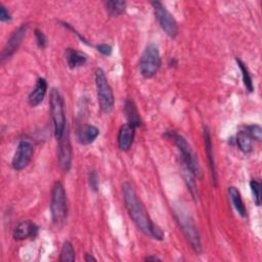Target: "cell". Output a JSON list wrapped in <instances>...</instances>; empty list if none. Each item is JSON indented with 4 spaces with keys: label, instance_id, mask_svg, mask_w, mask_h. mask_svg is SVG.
I'll list each match as a JSON object with an SVG mask.
<instances>
[{
    "label": "cell",
    "instance_id": "1",
    "mask_svg": "<svg viewBox=\"0 0 262 262\" xmlns=\"http://www.w3.org/2000/svg\"><path fill=\"white\" fill-rule=\"evenodd\" d=\"M122 191L126 209L136 227L145 235L159 241L163 239V230L151 221L145 207L138 199L133 186L129 182H125L122 186Z\"/></svg>",
    "mask_w": 262,
    "mask_h": 262
},
{
    "label": "cell",
    "instance_id": "2",
    "mask_svg": "<svg viewBox=\"0 0 262 262\" xmlns=\"http://www.w3.org/2000/svg\"><path fill=\"white\" fill-rule=\"evenodd\" d=\"M50 115L53 122V132L56 139H59L68 127L63 98L56 88H52L50 91Z\"/></svg>",
    "mask_w": 262,
    "mask_h": 262
},
{
    "label": "cell",
    "instance_id": "3",
    "mask_svg": "<svg viewBox=\"0 0 262 262\" xmlns=\"http://www.w3.org/2000/svg\"><path fill=\"white\" fill-rule=\"evenodd\" d=\"M165 137L173 140V142L177 146V148L180 152L181 164L188 167L190 169V171L195 175V177H200L201 176L200 164H199L198 159H196L195 155L193 154L189 143L186 141V139L182 135H179L174 131H167L165 133Z\"/></svg>",
    "mask_w": 262,
    "mask_h": 262
},
{
    "label": "cell",
    "instance_id": "4",
    "mask_svg": "<svg viewBox=\"0 0 262 262\" xmlns=\"http://www.w3.org/2000/svg\"><path fill=\"white\" fill-rule=\"evenodd\" d=\"M50 213L51 219L55 225L64 222L68 215L67 194L64 187L60 181H56L51 190L50 199Z\"/></svg>",
    "mask_w": 262,
    "mask_h": 262
},
{
    "label": "cell",
    "instance_id": "5",
    "mask_svg": "<svg viewBox=\"0 0 262 262\" xmlns=\"http://www.w3.org/2000/svg\"><path fill=\"white\" fill-rule=\"evenodd\" d=\"M95 86L100 110L104 114H110L114 108L115 98L105 73L100 68L95 71Z\"/></svg>",
    "mask_w": 262,
    "mask_h": 262
},
{
    "label": "cell",
    "instance_id": "6",
    "mask_svg": "<svg viewBox=\"0 0 262 262\" xmlns=\"http://www.w3.org/2000/svg\"><path fill=\"white\" fill-rule=\"evenodd\" d=\"M175 217L181 228V231L183 232L184 236L190 244V247L196 254H200L202 252L201 238L192 218L190 217L189 214H187L181 209L175 211Z\"/></svg>",
    "mask_w": 262,
    "mask_h": 262
},
{
    "label": "cell",
    "instance_id": "7",
    "mask_svg": "<svg viewBox=\"0 0 262 262\" xmlns=\"http://www.w3.org/2000/svg\"><path fill=\"white\" fill-rule=\"evenodd\" d=\"M161 67V55L159 48L156 44H148L143 50L140 61L139 71L143 78H152Z\"/></svg>",
    "mask_w": 262,
    "mask_h": 262
},
{
    "label": "cell",
    "instance_id": "8",
    "mask_svg": "<svg viewBox=\"0 0 262 262\" xmlns=\"http://www.w3.org/2000/svg\"><path fill=\"white\" fill-rule=\"evenodd\" d=\"M151 5L154 8L156 18L158 19L163 31L170 38H175L178 34V26L173 15L160 1H152Z\"/></svg>",
    "mask_w": 262,
    "mask_h": 262
},
{
    "label": "cell",
    "instance_id": "9",
    "mask_svg": "<svg viewBox=\"0 0 262 262\" xmlns=\"http://www.w3.org/2000/svg\"><path fill=\"white\" fill-rule=\"evenodd\" d=\"M33 155H34L33 141L27 137L20 139L11 161L12 168L16 171L25 169L31 162Z\"/></svg>",
    "mask_w": 262,
    "mask_h": 262
},
{
    "label": "cell",
    "instance_id": "10",
    "mask_svg": "<svg viewBox=\"0 0 262 262\" xmlns=\"http://www.w3.org/2000/svg\"><path fill=\"white\" fill-rule=\"evenodd\" d=\"M28 30V25L27 24H23L21 26H19L17 29H15L13 31V33L10 35L9 39L7 40L2 53H1V61L4 62L5 59L9 58L10 56L13 55V53L18 49L19 45L21 44L26 33Z\"/></svg>",
    "mask_w": 262,
    "mask_h": 262
},
{
    "label": "cell",
    "instance_id": "11",
    "mask_svg": "<svg viewBox=\"0 0 262 262\" xmlns=\"http://www.w3.org/2000/svg\"><path fill=\"white\" fill-rule=\"evenodd\" d=\"M58 141V162L60 168L68 172L71 168L72 165V145H71V140H70V133H69V128L64 130L63 134Z\"/></svg>",
    "mask_w": 262,
    "mask_h": 262
},
{
    "label": "cell",
    "instance_id": "12",
    "mask_svg": "<svg viewBox=\"0 0 262 262\" xmlns=\"http://www.w3.org/2000/svg\"><path fill=\"white\" fill-rule=\"evenodd\" d=\"M134 137H135V127L128 123L122 125L117 137L118 147L123 151L129 150L133 144Z\"/></svg>",
    "mask_w": 262,
    "mask_h": 262
},
{
    "label": "cell",
    "instance_id": "13",
    "mask_svg": "<svg viewBox=\"0 0 262 262\" xmlns=\"http://www.w3.org/2000/svg\"><path fill=\"white\" fill-rule=\"evenodd\" d=\"M38 226L31 220L21 221L13 230V238L16 241H23L28 237H35L38 234Z\"/></svg>",
    "mask_w": 262,
    "mask_h": 262
},
{
    "label": "cell",
    "instance_id": "14",
    "mask_svg": "<svg viewBox=\"0 0 262 262\" xmlns=\"http://www.w3.org/2000/svg\"><path fill=\"white\" fill-rule=\"evenodd\" d=\"M47 92V82L44 78H39L36 81L35 87L33 88L32 92L30 93L29 97H28V102L31 106H37L38 104H40Z\"/></svg>",
    "mask_w": 262,
    "mask_h": 262
},
{
    "label": "cell",
    "instance_id": "15",
    "mask_svg": "<svg viewBox=\"0 0 262 262\" xmlns=\"http://www.w3.org/2000/svg\"><path fill=\"white\" fill-rule=\"evenodd\" d=\"M204 142H205V149H206V155L208 159V165L211 171L212 179L215 185H217V172H216V167H215V161H214V156H213V147H212V140H211V134L210 130L207 126L204 127Z\"/></svg>",
    "mask_w": 262,
    "mask_h": 262
},
{
    "label": "cell",
    "instance_id": "16",
    "mask_svg": "<svg viewBox=\"0 0 262 262\" xmlns=\"http://www.w3.org/2000/svg\"><path fill=\"white\" fill-rule=\"evenodd\" d=\"M99 135V129L93 125H82L77 132V139L80 144L88 145Z\"/></svg>",
    "mask_w": 262,
    "mask_h": 262
},
{
    "label": "cell",
    "instance_id": "17",
    "mask_svg": "<svg viewBox=\"0 0 262 262\" xmlns=\"http://www.w3.org/2000/svg\"><path fill=\"white\" fill-rule=\"evenodd\" d=\"M66 59L68 62V66L71 69H77L82 66H84L87 61V55L81 51H78L73 48H67L66 52Z\"/></svg>",
    "mask_w": 262,
    "mask_h": 262
},
{
    "label": "cell",
    "instance_id": "18",
    "mask_svg": "<svg viewBox=\"0 0 262 262\" xmlns=\"http://www.w3.org/2000/svg\"><path fill=\"white\" fill-rule=\"evenodd\" d=\"M124 113L128 120V124L134 126L135 128L141 126V119H140L138 110L136 107L135 102L131 98L126 99L125 106H124Z\"/></svg>",
    "mask_w": 262,
    "mask_h": 262
},
{
    "label": "cell",
    "instance_id": "19",
    "mask_svg": "<svg viewBox=\"0 0 262 262\" xmlns=\"http://www.w3.org/2000/svg\"><path fill=\"white\" fill-rule=\"evenodd\" d=\"M227 191H228V196L230 199V202H231L233 208L235 209V211L237 212V214L239 216H242L243 218L247 217V209L243 203V200H242L238 189L234 186H229Z\"/></svg>",
    "mask_w": 262,
    "mask_h": 262
},
{
    "label": "cell",
    "instance_id": "20",
    "mask_svg": "<svg viewBox=\"0 0 262 262\" xmlns=\"http://www.w3.org/2000/svg\"><path fill=\"white\" fill-rule=\"evenodd\" d=\"M181 167H182V175H183L184 181H185L192 198L194 200H198L199 192H198V186H196V183H195V175L185 165L181 164Z\"/></svg>",
    "mask_w": 262,
    "mask_h": 262
},
{
    "label": "cell",
    "instance_id": "21",
    "mask_svg": "<svg viewBox=\"0 0 262 262\" xmlns=\"http://www.w3.org/2000/svg\"><path fill=\"white\" fill-rule=\"evenodd\" d=\"M236 143L238 145V148L245 152H251L253 149V139L251 138V136L247 133V131L245 129H242L237 132L236 134Z\"/></svg>",
    "mask_w": 262,
    "mask_h": 262
},
{
    "label": "cell",
    "instance_id": "22",
    "mask_svg": "<svg viewBox=\"0 0 262 262\" xmlns=\"http://www.w3.org/2000/svg\"><path fill=\"white\" fill-rule=\"evenodd\" d=\"M104 6H105V9L107 10L108 14L114 17L123 14L126 10V2L125 1L111 0V1L104 2Z\"/></svg>",
    "mask_w": 262,
    "mask_h": 262
},
{
    "label": "cell",
    "instance_id": "23",
    "mask_svg": "<svg viewBox=\"0 0 262 262\" xmlns=\"http://www.w3.org/2000/svg\"><path fill=\"white\" fill-rule=\"evenodd\" d=\"M75 259H76L75 250H74L72 244L69 241H66L62 244L58 261L59 262H73V261H75Z\"/></svg>",
    "mask_w": 262,
    "mask_h": 262
},
{
    "label": "cell",
    "instance_id": "24",
    "mask_svg": "<svg viewBox=\"0 0 262 262\" xmlns=\"http://www.w3.org/2000/svg\"><path fill=\"white\" fill-rule=\"evenodd\" d=\"M235 61L242 72V77H243V82H244V85L246 87V89L248 90V92H253L254 91V86H253V82H252V77L250 75V72L247 68V66L238 58H235Z\"/></svg>",
    "mask_w": 262,
    "mask_h": 262
},
{
    "label": "cell",
    "instance_id": "25",
    "mask_svg": "<svg viewBox=\"0 0 262 262\" xmlns=\"http://www.w3.org/2000/svg\"><path fill=\"white\" fill-rule=\"evenodd\" d=\"M244 129L247 131V133L251 136V138L253 140L261 141V139H262V128L259 125H257V124L248 125V126H245Z\"/></svg>",
    "mask_w": 262,
    "mask_h": 262
},
{
    "label": "cell",
    "instance_id": "26",
    "mask_svg": "<svg viewBox=\"0 0 262 262\" xmlns=\"http://www.w3.org/2000/svg\"><path fill=\"white\" fill-rule=\"evenodd\" d=\"M250 187L253 194V200L256 206H260L261 204V184L257 180H251Z\"/></svg>",
    "mask_w": 262,
    "mask_h": 262
},
{
    "label": "cell",
    "instance_id": "27",
    "mask_svg": "<svg viewBox=\"0 0 262 262\" xmlns=\"http://www.w3.org/2000/svg\"><path fill=\"white\" fill-rule=\"evenodd\" d=\"M35 38H36V42H37V45L39 46V48L44 49L47 46L46 36L44 35V33L41 30H39V29L35 30Z\"/></svg>",
    "mask_w": 262,
    "mask_h": 262
},
{
    "label": "cell",
    "instance_id": "28",
    "mask_svg": "<svg viewBox=\"0 0 262 262\" xmlns=\"http://www.w3.org/2000/svg\"><path fill=\"white\" fill-rule=\"evenodd\" d=\"M88 182H89V186L91 187V189L93 191H97L98 190V186H99V181H98V175L95 171H90L89 176H88Z\"/></svg>",
    "mask_w": 262,
    "mask_h": 262
},
{
    "label": "cell",
    "instance_id": "29",
    "mask_svg": "<svg viewBox=\"0 0 262 262\" xmlns=\"http://www.w3.org/2000/svg\"><path fill=\"white\" fill-rule=\"evenodd\" d=\"M0 20L2 23H6V21L11 20V15L3 4H0Z\"/></svg>",
    "mask_w": 262,
    "mask_h": 262
},
{
    "label": "cell",
    "instance_id": "30",
    "mask_svg": "<svg viewBox=\"0 0 262 262\" xmlns=\"http://www.w3.org/2000/svg\"><path fill=\"white\" fill-rule=\"evenodd\" d=\"M96 50L98 52H100L102 55H105V56H110L112 54V47L108 45V44H98L96 46Z\"/></svg>",
    "mask_w": 262,
    "mask_h": 262
},
{
    "label": "cell",
    "instance_id": "31",
    "mask_svg": "<svg viewBox=\"0 0 262 262\" xmlns=\"http://www.w3.org/2000/svg\"><path fill=\"white\" fill-rule=\"evenodd\" d=\"M84 260H85V261H87V262H88V261H96V258H95V257H93L92 255H90V254H87V253H86V254H85V257H84Z\"/></svg>",
    "mask_w": 262,
    "mask_h": 262
},
{
    "label": "cell",
    "instance_id": "32",
    "mask_svg": "<svg viewBox=\"0 0 262 262\" xmlns=\"http://www.w3.org/2000/svg\"><path fill=\"white\" fill-rule=\"evenodd\" d=\"M144 260L145 261H159V260H161L160 258H158V257H156V256H147V257H145L144 258Z\"/></svg>",
    "mask_w": 262,
    "mask_h": 262
}]
</instances>
